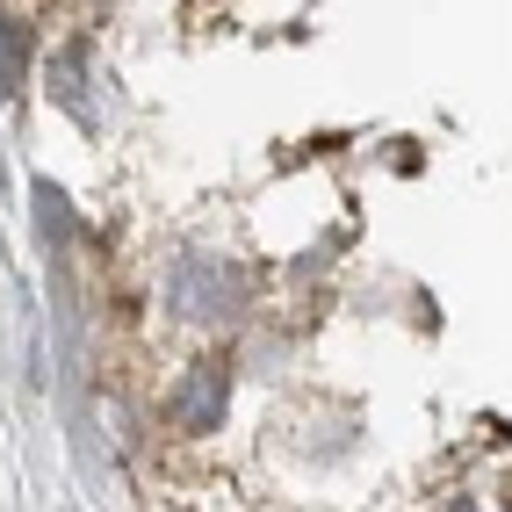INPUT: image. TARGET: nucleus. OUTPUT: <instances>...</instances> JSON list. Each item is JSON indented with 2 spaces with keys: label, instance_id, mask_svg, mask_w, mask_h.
<instances>
[{
  "label": "nucleus",
  "instance_id": "nucleus-1",
  "mask_svg": "<svg viewBox=\"0 0 512 512\" xmlns=\"http://www.w3.org/2000/svg\"><path fill=\"white\" fill-rule=\"evenodd\" d=\"M22 51H29V29L0 15V94H15V87H22Z\"/></svg>",
  "mask_w": 512,
  "mask_h": 512
},
{
  "label": "nucleus",
  "instance_id": "nucleus-2",
  "mask_svg": "<svg viewBox=\"0 0 512 512\" xmlns=\"http://www.w3.org/2000/svg\"><path fill=\"white\" fill-rule=\"evenodd\" d=\"M181 419H188V426H210V419H217V375H202V397H195V390L181 397Z\"/></svg>",
  "mask_w": 512,
  "mask_h": 512
}]
</instances>
